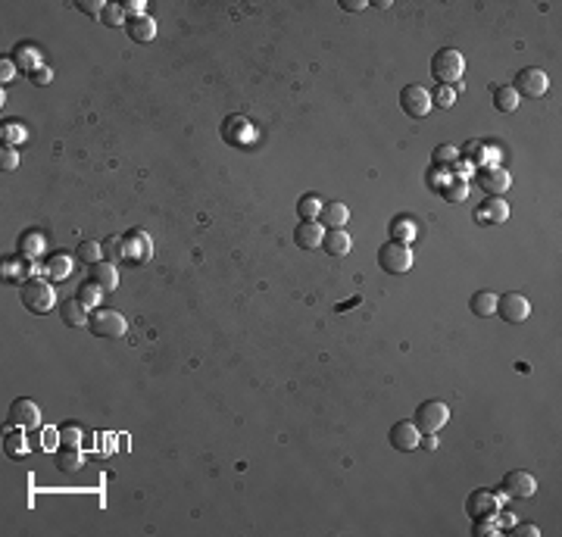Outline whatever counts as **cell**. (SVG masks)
<instances>
[{
	"label": "cell",
	"instance_id": "1",
	"mask_svg": "<svg viewBox=\"0 0 562 537\" xmlns=\"http://www.w3.org/2000/svg\"><path fill=\"white\" fill-rule=\"evenodd\" d=\"M466 72V57L456 50V47H440V50L431 53V76L438 78L440 85H456Z\"/></svg>",
	"mask_w": 562,
	"mask_h": 537
},
{
	"label": "cell",
	"instance_id": "2",
	"mask_svg": "<svg viewBox=\"0 0 562 537\" xmlns=\"http://www.w3.org/2000/svg\"><path fill=\"white\" fill-rule=\"evenodd\" d=\"M19 297H22L25 310L44 315L53 310V303H57V294H53L50 281L47 278H25L22 287H19Z\"/></svg>",
	"mask_w": 562,
	"mask_h": 537
},
{
	"label": "cell",
	"instance_id": "3",
	"mask_svg": "<svg viewBox=\"0 0 562 537\" xmlns=\"http://www.w3.org/2000/svg\"><path fill=\"white\" fill-rule=\"evenodd\" d=\"M378 266L387 275H406L412 268V247L403 241H384L378 247Z\"/></svg>",
	"mask_w": 562,
	"mask_h": 537
},
{
	"label": "cell",
	"instance_id": "4",
	"mask_svg": "<svg viewBox=\"0 0 562 537\" xmlns=\"http://www.w3.org/2000/svg\"><path fill=\"white\" fill-rule=\"evenodd\" d=\"M447 419H450V409H447V403L425 400V403H419V406H416L412 425L419 428V434H438L440 428L447 425Z\"/></svg>",
	"mask_w": 562,
	"mask_h": 537
},
{
	"label": "cell",
	"instance_id": "5",
	"mask_svg": "<svg viewBox=\"0 0 562 537\" xmlns=\"http://www.w3.org/2000/svg\"><path fill=\"white\" fill-rule=\"evenodd\" d=\"M88 328L97 338H122V334L129 331V322H125L122 313L97 306V310H91V315H88Z\"/></svg>",
	"mask_w": 562,
	"mask_h": 537
},
{
	"label": "cell",
	"instance_id": "6",
	"mask_svg": "<svg viewBox=\"0 0 562 537\" xmlns=\"http://www.w3.org/2000/svg\"><path fill=\"white\" fill-rule=\"evenodd\" d=\"M547 88H550V78H547V72L538 69V66H525V69L515 72L512 91L519 94V97H544Z\"/></svg>",
	"mask_w": 562,
	"mask_h": 537
},
{
	"label": "cell",
	"instance_id": "7",
	"mask_svg": "<svg viewBox=\"0 0 562 537\" xmlns=\"http://www.w3.org/2000/svg\"><path fill=\"white\" fill-rule=\"evenodd\" d=\"M400 110L410 119H425L431 113V91L422 88V85H406L400 91Z\"/></svg>",
	"mask_w": 562,
	"mask_h": 537
},
{
	"label": "cell",
	"instance_id": "8",
	"mask_svg": "<svg viewBox=\"0 0 562 537\" xmlns=\"http://www.w3.org/2000/svg\"><path fill=\"white\" fill-rule=\"evenodd\" d=\"M500 319H506L510 325H521V322L531 315V303H528L525 294H503V297H497V313Z\"/></svg>",
	"mask_w": 562,
	"mask_h": 537
},
{
	"label": "cell",
	"instance_id": "9",
	"mask_svg": "<svg viewBox=\"0 0 562 537\" xmlns=\"http://www.w3.org/2000/svg\"><path fill=\"white\" fill-rule=\"evenodd\" d=\"M503 494L515 496V500H531V496L538 494V481H534V475L525 472V468H512V472L503 475Z\"/></svg>",
	"mask_w": 562,
	"mask_h": 537
},
{
	"label": "cell",
	"instance_id": "10",
	"mask_svg": "<svg viewBox=\"0 0 562 537\" xmlns=\"http://www.w3.org/2000/svg\"><path fill=\"white\" fill-rule=\"evenodd\" d=\"M500 509V496L493 491H472L466 496V515L468 519H493Z\"/></svg>",
	"mask_w": 562,
	"mask_h": 537
},
{
	"label": "cell",
	"instance_id": "11",
	"mask_svg": "<svg viewBox=\"0 0 562 537\" xmlns=\"http://www.w3.org/2000/svg\"><path fill=\"white\" fill-rule=\"evenodd\" d=\"M478 181H481V187H484L487 197H500V194L510 191L512 176L503 169V166L491 163V166H481V169H478Z\"/></svg>",
	"mask_w": 562,
	"mask_h": 537
},
{
	"label": "cell",
	"instance_id": "12",
	"mask_svg": "<svg viewBox=\"0 0 562 537\" xmlns=\"http://www.w3.org/2000/svg\"><path fill=\"white\" fill-rule=\"evenodd\" d=\"M10 425L13 428H41V409L29 397H19L10 403Z\"/></svg>",
	"mask_w": 562,
	"mask_h": 537
},
{
	"label": "cell",
	"instance_id": "13",
	"mask_svg": "<svg viewBox=\"0 0 562 537\" xmlns=\"http://www.w3.org/2000/svg\"><path fill=\"white\" fill-rule=\"evenodd\" d=\"M422 441L419 428L412 425V422H394L391 431H387V444H391L394 450H400V453H410V450H416Z\"/></svg>",
	"mask_w": 562,
	"mask_h": 537
},
{
	"label": "cell",
	"instance_id": "14",
	"mask_svg": "<svg viewBox=\"0 0 562 537\" xmlns=\"http://www.w3.org/2000/svg\"><path fill=\"white\" fill-rule=\"evenodd\" d=\"M506 219H510V203L503 197H487L475 210V222L478 225H503Z\"/></svg>",
	"mask_w": 562,
	"mask_h": 537
},
{
	"label": "cell",
	"instance_id": "15",
	"mask_svg": "<svg viewBox=\"0 0 562 537\" xmlns=\"http://www.w3.org/2000/svg\"><path fill=\"white\" fill-rule=\"evenodd\" d=\"M322 238H325V225L319 219H300L297 228H294V244L303 247V250L322 247Z\"/></svg>",
	"mask_w": 562,
	"mask_h": 537
},
{
	"label": "cell",
	"instance_id": "16",
	"mask_svg": "<svg viewBox=\"0 0 562 537\" xmlns=\"http://www.w3.org/2000/svg\"><path fill=\"white\" fill-rule=\"evenodd\" d=\"M10 59L16 63L19 72H25V76H31L35 69H41V66H44V63H41V53H38V47L31 44V41H19Z\"/></svg>",
	"mask_w": 562,
	"mask_h": 537
},
{
	"label": "cell",
	"instance_id": "17",
	"mask_svg": "<svg viewBox=\"0 0 562 537\" xmlns=\"http://www.w3.org/2000/svg\"><path fill=\"white\" fill-rule=\"evenodd\" d=\"M125 31L135 44H150L157 38V19L150 16H129L125 19Z\"/></svg>",
	"mask_w": 562,
	"mask_h": 537
},
{
	"label": "cell",
	"instance_id": "18",
	"mask_svg": "<svg viewBox=\"0 0 562 537\" xmlns=\"http://www.w3.org/2000/svg\"><path fill=\"white\" fill-rule=\"evenodd\" d=\"M322 250L328 257H347L353 250V241L344 228H325V238H322Z\"/></svg>",
	"mask_w": 562,
	"mask_h": 537
},
{
	"label": "cell",
	"instance_id": "19",
	"mask_svg": "<svg viewBox=\"0 0 562 537\" xmlns=\"http://www.w3.org/2000/svg\"><path fill=\"white\" fill-rule=\"evenodd\" d=\"M88 278L94 281V285H100L106 294H113L119 287V268L113 263H106V259H100V263H94L88 268Z\"/></svg>",
	"mask_w": 562,
	"mask_h": 537
},
{
	"label": "cell",
	"instance_id": "20",
	"mask_svg": "<svg viewBox=\"0 0 562 537\" xmlns=\"http://www.w3.org/2000/svg\"><path fill=\"white\" fill-rule=\"evenodd\" d=\"M88 315H91V310L78 297H69V300H63V303H59V319H63L69 328L88 325Z\"/></svg>",
	"mask_w": 562,
	"mask_h": 537
},
{
	"label": "cell",
	"instance_id": "21",
	"mask_svg": "<svg viewBox=\"0 0 562 537\" xmlns=\"http://www.w3.org/2000/svg\"><path fill=\"white\" fill-rule=\"evenodd\" d=\"M347 219H350V210H347V203H340V200H328V203H322V210H319V222L325 228H344Z\"/></svg>",
	"mask_w": 562,
	"mask_h": 537
},
{
	"label": "cell",
	"instance_id": "22",
	"mask_svg": "<svg viewBox=\"0 0 562 537\" xmlns=\"http://www.w3.org/2000/svg\"><path fill=\"white\" fill-rule=\"evenodd\" d=\"M44 275L50 281H66L72 275V259L66 257V253H57V257H50L44 263Z\"/></svg>",
	"mask_w": 562,
	"mask_h": 537
},
{
	"label": "cell",
	"instance_id": "23",
	"mask_svg": "<svg viewBox=\"0 0 562 537\" xmlns=\"http://www.w3.org/2000/svg\"><path fill=\"white\" fill-rule=\"evenodd\" d=\"M53 459H57L59 472H78V468H82V462H85V456H82V450H78V447H59Z\"/></svg>",
	"mask_w": 562,
	"mask_h": 537
},
{
	"label": "cell",
	"instance_id": "24",
	"mask_svg": "<svg viewBox=\"0 0 562 537\" xmlns=\"http://www.w3.org/2000/svg\"><path fill=\"white\" fill-rule=\"evenodd\" d=\"M459 163V150H456V144H438L434 147V153H431V166L434 169H453V166Z\"/></svg>",
	"mask_w": 562,
	"mask_h": 537
},
{
	"label": "cell",
	"instance_id": "25",
	"mask_svg": "<svg viewBox=\"0 0 562 537\" xmlns=\"http://www.w3.org/2000/svg\"><path fill=\"white\" fill-rule=\"evenodd\" d=\"M468 310H472L475 315H493L497 313V294L493 291H478V294H472V300H468Z\"/></svg>",
	"mask_w": 562,
	"mask_h": 537
},
{
	"label": "cell",
	"instance_id": "26",
	"mask_svg": "<svg viewBox=\"0 0 562 537\" xmlns=\"http://www.w3.org/2000/svg\"><path fill=\"white\" fill-rule=\"evenodd\" d=\"M440 194H444L447 203H463V200L468 197V181L466 178H447L444 185H440Z\"/></svg>",
	"mask_w": 562,
	"mask_h": 537
},
{
	"label": "cell",
	"instance_id": "27",
	"mask_svg": "<svg viewBox=\"0 0 562 537\" xmlns=\"http://www.w3.org/2000/svg\"><path fill=\"white\" fill-rule=\"evenodd\" d=\"M493 106H497V113H515V106H519V94L512 91V85H500V88H493Z\"/></svg>",
	"mask_w": 562,
	"mask_h": 537
},
{
	"label": "cell",
	"instance_id": "28",
	"mask_svg": "<svg viewBox=\"0 0 562 537\" xmlns=\"http://www.w3.org/2000/svg\"><path fill=\"white\" fill-rule=\"evenodd\" d=\"M412 238H416V225H412L410 216L391 219V241H403V244H412Z\"/></svg>",
	"mask_w": 562,
	"mask_h": 537
},
{
	"label": "cell",
	"instance_id": "29",
	"mask_svg": "<svg viewBox=\"0 0 562 537\" xmlns=\"http://www.w3.org/2000/svg\"><path fill=\"white\" fill-rule=\"evenodd\" d=\"M103 294H106L103 287H100V285H94V281L88 278V281H82V285H78L75 297L82 300V303L88 306V310H97V306H100V297H103Z\"/></svg>",
	"mask_w": 562,
	"mask_h": 537
},
{
	"label": "cell",
	"instance_id": "30",
	"mask_svg": "<svg viewBox=\"0 0 562 537\" xmlns=\"http://www.w3.org/2000/svg\"><path fill=\"white\" fill-rule=\"evenodd\" d=\"M44 250V238L38 231H25L22 238H19V253H22L25 259H31V257H38V253Z\"/></svg>",
	"mask_w": 562,
	"mask_h": 537
},
{
	"label": "cell",
	"instance_id": "31",
	"mask_svg": "<svg viewBox=\"0 0 562 537\" xmlns=\"http://www.w3.org/2000/svg\"><path fill=\"white\" fill-rule=\"evenodd\" d=\"M453 103H456V88H450V85H438V88L431 91V106L450 110Z\"/></svg>",
	"mask_w": 562,
	"mask_h": 537
},
{
	"label": "cell",
	"instance_id": "32",
	"mask_svg": "<svg viewBox=\"0 0 562 537\" xmlns=\"http://www.w3.org/2000/svg\"><path fill=\"white\" fill-rule=\"evenodd\" d=\"M103 259L116 266L119 259H125V238H106L103 241Z\"/></svg>",
	"mask_w": 562,
	"mask_h": 537
},
{
	"label": "cell",
	"instance_id": "33",
	"mask_svg": "<svg viewBox=\"0 0 562 537\" xmlns=\"http://www.w3.org/2000/svg\"><path fill=\"white\" fill-rule=\"evenodd\" d=\"M78 257L88 266L100 263V259H103V244H100V241H82V244H78Z\"/></svg>",
	"mask_w": 562,
	"mask_h": 537
},
{
	"label": "cell",
	"instance_id": "34",
	"mask_svg": "<svg viewBox=\"0 0 562 537\" xmlns=\"http://www.w3.org/2000/svg\"><path fill=\"white\" fill-rule=\"evenodd\" d=\"M319 210H322V200H319L316 194H306V197H300V203H297L300 219H319Z\"/></svg>",
	"mask_w": 562,
	"mask_h": 537
},
{
	"label": "cell",
	"instance_id": "35",
	"mask_svg": "<svg viewBox=\"0 0 562 537\" xmlns=\"http://www.w3.org/2000/svg\"><path fill=\"white\" fill-rule=\"evenodd\" d=\"M125 19H129V16H125L122 6H119V3H106L97 22H103V25H125Z\"/></svg>",
	"mask_w": 562,
	"mask_h": 537
},
{
	"label": "cell",
	"instance_id": "36",
	"mask_svg": "<svg viewBox=\"0 0 562 537\" xmlns=\"http://www.w3.org/2000/svg\"><path fill=\"white\" fill-rule=\"evenodd\" d=\"M487 150L481 147V141H466V147L459 150V159H472V163H484Z\"/></svg>",
	"mask_w": 562,
	"mask_h": 537
},
{
	"label": "cell",
	"instance_id": "37",
	"mask_svg": "<svg viewBox=\"0 0 562 537\" xmlns=\"http://www.w3.org/2000/svg\"><path fill=\"white\" fill-rule=\"evenodd\" d=\"M472 534L475 537H497V534H503V528H500L493 519H478L472 525Z\"/></svg>",
	"mask_w": 562,
	"mask_h": 537
},
{
	"label": "cell",
	"instance_id": "38",
	"mask_svg": "<svg viewBox=\"0 0 562 537\" xmlns=\"http://www.w3.org/2000/svg\"><path fill=\"white\" fill-rule=\"evenodd\" d=\"M0 138H3V147H16L25 141V129L22 125H3V129H0Z\"/></svg>",
	"mask_w": 562,
	"mask_h": 537
},
{
	"label": "cell",
	"instance_id": "39",
	"mask_svg": "<svg viewBox=\"0 0 562 537\" xmlns=\"http://www.w3.org/2000/svg\"><path fill=\"white\" fill-rule=\"evenodd\" d=\"M57 434H59V444L63 447H78L82 444V431H78L75 425H63Z\"/></svg>",
	"mask_w": 562,
	"mask_h": 537
},
{
	"label": "cell",
	"instance_id": "40",
	"mask_svg": "<svg viewBox=\"0 0 562 537\" xmlns=\"http://www.w3.org/2000/svg\"><path fill=\"white\" fill-rule=\"evenodd\" d=\"M3 447H6V453H10V456H25V441H22V434H19V431L6 434Z\"/></svg>",
	"mask_w": 562,
	"mask_h": 537
},
{
	"label": "cell",
	"instance_id": "41",
	"mask_svg": "<svg viewBox=\"0 0 562 537\" xmlns=\"http://www.w3.org/2000/svg\"><path fill=\"white\" fill-rule=\"evenodd\" d=\"M0 166H3L6 172L19 169V150L16 147H3V150H0Z\"/></svg>",
	"mask_w": 562,
	"mask_h": 537
},
{
	"label": "cell",
	"instance_id": "42",
	"mask_svg": "<svg viewBox=\"0 0 562 537\" xmlns=\"http://www.w3.org/2000/svg\"><path fill=\"white\" fill-rule=\"evenodd\" d=\"M78 10H82V13H88V16H94V19H100V13H103V0H78Z\"/></svg>",
	"mask_w": 562,
	"mask_h": 537
},
{
	"label": "cell",
	"instance_id": "43",
	"mask_svg": "<svg viewBox=\"0 0 562 537\" xmlns=\"http://www.w3.org/2000/svg\"><path fill=\"white\" fill-rule=\"evenodd\" d=\"M16 72L19 69H16V63H13V59H6V57L0 59V82H3V85L13 82V78H16Z\"/></svg>",
	"mask_w": 562,
	"mask_h": 537
},
{
	"label": "cell",
	"instance_id": "44",
	"mask_svg": "<svg viewBox=\"0 0 562 537\" xmlns=\"http://www.w3.org/2000/svg\"><path fill=\"white\" fill-rule=\"evenodd\" d=\"M29 78H31V85H50L53 82V69L50 66H41V69H35Z\"/></svg>",
	"mask_w": 562,
	"mask_h": 537
},
{
	"label": "cell",
	"instance_id": "45",
	"mask_svg": "<svg viewBox=\"0 0 562 537\" xmlns=\"http://www.w3.org/2000/svg\"><path fill=\"white\" fill-rule=\"evenodd\" d=\"M510 534L512 537H540V528L538 525H512Z\"/></svg>",
	"mask_w": 562,
	"mask_h": 537
},
{
	"label": "cell",
	"instance_id": "46",
	"mask_svg": "<svg viewBox=\"0 0 562 537\" xmlns=\"http://www.w3.org/2000/svg\"><path fill=\"white\" fill-rule=\"evenodd\" d=\"M122 10H125V16H147V3L144 0H129V3H122Z\"/></svg>",
	"mask_w": 562,
	"mask_h": 537
},
{
	"label": "cell",
	"instance_id": "47",
	"mask_svg": "<svg viewBox=\"0 0 562 537\" xmlns=\"http://www.w3.org/2000/svg\"><path fill=\"white\" fill-rule=\"evenodd\" d=\"M340 6H344L347 13H359V10H366L369 3H366V0H340Z\"/></svg>",
	"mask_w": 562,
	"mask_h": 537
},
{
	"label": "cell",
	"instance_id": "48",
	"mask_svg": "<svg viewBox=\"0 0 562 537\" xmlns=\"http://www.w3.org/2000/svg\"><path fill=\"white\" fill-rule=\"evenodd\" d=\"M497 515H500L497 525H500V528H506V531H510V528L515 525V515H512V513H500V509H497Z\"/></svg>",
	"mask_w": 562,
	"mask_h": 537
},
{
	"label": "cell",
	"instance_id": "49",
	"mask_svg": "<svg viewBox=\"0 0 562 537\" xmlns=\"http://www.w3.org/2000/svg\"><path fill=\"white\" fill-rule=\"evenodd\" d=\"M419 447H425V450H438V438H434V434H422Z\"/></svg>",
	"mask_w": 562,
	"mask_h": 537
}]
</instances>
